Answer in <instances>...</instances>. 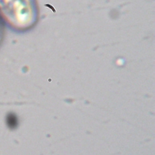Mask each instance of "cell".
Masks as SVG:
<instances>
[{"instance_id": "1", "label": "cell", "mask_w": 155, "mask_h": 155, "mask_svg": "<svg viewBox=\"0 0 155 155\" xmlns=\"http://www.w3.org/2000/svg\"><path fill=\"white\" fill-rule=\"evenodd\" d=\"M7 124L8 126L12 128H15L17 125V118L12 113L8 114L7 117Z\"/></svg>"}]
</instances>
